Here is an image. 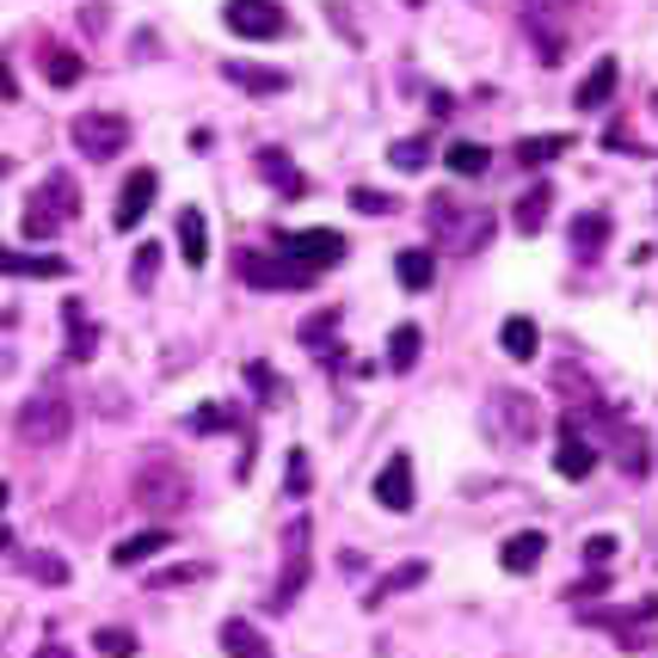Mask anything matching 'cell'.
<instances>
[{
  "label": "cell",
  "instance_id": "cell-1",
  "mask_svg": "<svg viewBox=\"0 0 658 658\" xmlns=\"http://www.w3.org/2000/svg\"><path fill=\"white\" fill-rule=\"evenodd\" d=\"M424 228H431L438 252H455V259H468V252H480L486 240H492V216H486L480 204L450 197V191H438V197L424 204Z\"/></svg>",
  "mask_w": 658,
  "mask_h": 658
},
{
  "label": "cell",
  "instance_id": "cell-2",
  "mask_svg": "<svg viewBox=\"0 0 658 658\" xmlns=\"http://www.w3.org/2000/svg\"><path fill=\"white\" fill-rule=\"evenodd\" d=\"M75 216H80V185H75L68 173H49L44 185L25 197V216H19V228H25V240H56Z\"/></svg>",
  "mask_w": 658,
  "mask_h": 658
},
{
  "label": "cell",
  "instance_id": "cell-3",
  "mask_svg": "<svg viewBox=\"0 0 658 658\" xmlns=\"http://www.w3.org/2000/svg\"><path fill=\"white\" fill-rule=\"evenodd\" d=\"M129 492H136L141 511L173 518V511H185V504H191V474L179 468V462H167V455H141L136 474H129Z\"/></svg>",
  "mask_w": 658,
  "mask_h": 658
},
{
  "label": "cell",
  "instance_id": "cell-4",
  "mask_svg": "<svg viewBox=\"0 0 658 658\" xmlns=\"http://www.w3.org/2000/svg\"><path fill=\"white\" fill-rule=\"evenodd\" d=\"M486 431H492L504 450H523V443H535V431H542V407H535V394H523V388H492V394H486Z\"/></svg>",
  "mask_w": 658,
  "mask_h": 658
},
{
  "label": "cell",
  "instance_id": "cell-5",
  "mask_svg": "<svg viewBox=\"0 0 658 658\" xmlns=\"http://www.w3.org/2000/svg\"><path fill=\"white\" fill-rule=\"evenodd\" d=\"M75 431V407H68V394L44 388L32 394L25 407H19V438L32 443V450H49V443H63Z\"/></svg>",
  "mask_w": 658,
  "mask_h": 658
},
{
  "label": "cell",
  "instance_id": "cell-6",
  "mask_svg": "<svg viewBox=\"0 0 658 658\" xmlns=\"http://www.w3.org/2000/svg\"><path fill=\"white\" fill-rule=\"evenodd\" d=\"M68 136H75V148L87 160H111L129 148V117H117V111H87V117L68 124Z\"/></svg>",
  "mask_w": 658,
  "mask_h": 658
},
{
  "label": "cell",
  "instance_id": "cell-7",
  "mask_svg": "<svg viewBox=\"0 0 658 658\" xmlns=\"http://www.w3.org/2000/svg\"><path fill=\"white\" fill-rule=\"evenodd\" d=\"M308 554H314V523L308 518H296L290 523V535H283V579H277V591H271V610H290L302 597V585H308Z\"/></svg>",
  "mask_w": 658,
  "mask_h": 658
},
{
  "label": "cell",
  "instance_id": "cell-8",
  "mask_svg": "<svg viewBox=\"0 0 658 658\" xmlns=\"http://www.w3.org/2000/svg\"><path fill=\"white\" fill-rule=\"evenodd\" d=\"M277 247H283V259L296 271H308V277H320V271H332L345 259V240L332 235V228H296V235H283Z\"/></svg>",
  "mask_w": 658,
  "mask_h": 658
},
{
  "label": "cell",
  "instance_id": "cell-9",
  "mask_svg": "<svg viewBox=\"0 0 658 658\" xmlns=\"http://www.w3.org/2000/svg\"><path fill=\"white\" fill-rule=\"evenodd\" d=\"M222 25L235 37H252V44H271V37L290 32V19H283L277 0H228L222 7Z\"/></svg>",
  "mask_w": 658,
  "mask_h": 658
},
{
  "label": "cell",
  "instance_id": "cell-10",
  "mask_svg": "<svg viewBox=\"0 0 658 658\" xmlns=\"http://www.w3.org/2000/svg\"><path fill=\"white\" fill-rule=\"evenodd\" d=\"M155 197H160V173L155 167H136V173L124 179V191H117V235H136L141 228V216H148V209H155Z\"/></svg>",
  "mask_w": 658,
  "mask_h": 658
},
{
  "label": "cell",
  "instance_id": "cell-11",
  "mask_svg": "<svg viewBox=\"0 0 658 658\" xmlns=\"http://www.w3.org/2000/svg\"><path fill=\"white\" fill-rule=\"evenodd\" d=\"M412 499H419V486H412V455L394 450L388 462H382V474H376V504H382V511H394V518H407Z\"/></svg>",
  "mask_w": 658,
  "mask_h": 658
},
{
  "label": "cell",
  "instance_id": "cell-12",
  "mask_svg": "<svg viewBox=\"0 0 658 658\" xmlns=\"http://www.w3.org/2000/svg\"><path fill=\"white\" fill-rule=\"evenodd\" d=\"M591 468H597V443H591V438H579V424H572V419H560V450H554V474H560V480H591Z\"/></svg>",
  "mask_w": 658,
  "mask_h": 658
},
{
  "label": "cell",
  "instance_id": "cell-13",
  "mask_svg": "<svg viewBox=\"0 0 658 658\" xmlns=\"http://www.w3.org/2000/svg\"><path fill=\"white\" fill-rule=\"evenodd\" d=\"M240 283H252V290H308V271H290L283 259H265V252H247L240 259Z\"/></svg>",
  "mask_w": 658,
  "mask_h": 658
},
{
  "label": "cell",
  "instance_id": "cell-14",
  "mask_svg": "<svg viewBox=\"0 0 658 658\" xmlns=\"http://www.w3.org/2000/svg\"><path fill=\"white\" fill-rule=\"evenodd\" d=\"M542 554H548V535L542 530H518L499 542V566L511 572V579H530L535 566H542Z\"/></svg>",
  "mask_w": 658,
  "mask_h": 658
},
{
  "label": "cell",
  "instance_id": "cell-15",
  "mask_svg": "<svg viewBox=\"0 0 658 658\" xmlns=\"http://www.w3.org/2000/svg\"><path fill=\"white\" fill-rule=\"evenodd\" d=\"M615 87H622V63H615V56H597L591 75H585L579 93H572V105H579V111H603L615 99Z\"/></svg>",
  "mask_w": 658,
  "mask_h": 658
},
{
  "label": "cell",
  "instance_id": "cell-16",
  "mask_svg": "<svg viewBox=\"0 0 658 658\" xmlns=\"http://www.w3.org/2000/svg\"><path fill=\"white\" fill-rule=\"evenodd\" d=\"M394 277H400V290L424 296V290L438 283V252H431V247H407L400 259H394Z\"/></svg>",
  "mask_w": 658,
  "mask_h": 658
},
{
  "label": "cell",
  "instance_id": "cell-17",
  "mask_svg": "<svg viewBox=\"0 0 658 658\" xmlns=\"http://www.w3.org/2000/svg\"><path fill=\"white\" fill-rule=\"evenodd\" d=\"M548 209H554V185H530L518 204H511V228H518V235H542V228H548Z\"/></svg>",
  "mask_w": 658,
  "mask_h": 658
},
{
  "label": "cell",
  "instance_id": "cell-18",
  "mask_svg": "<svg viewBox=\"0 0 658 658\" xmlns=\"http://www.w3.org/2000/svg\"><path fill=\"white\" fill-rule=\"evenodd\" d=\"M0 271L7 277H68L63 252H0Z\"/></svg>",
  "mask_w": 658,
  "mask_h": 658
},
{
  "label": "cell",
  "instance_id": "cell-19",
  "mask_svg": "<svg viewBox=\"0 0 658 658\" xmlns=\"http://www.w3.org/2000/svg\"><path fill=\"white\" fill-rule=\"evenodd\" d=\"M179 252H185V265H209V222L204 209H179Z\"/></svg>",
  "mask_w": 658,
  "mask_h": 658
},
{
  "label": "cell",
  "instance_id": "cell-20",
  "mask_svg": "<svg viewBox=\"0 0 658 658\" xmlns=\"http://www.w3.org/2000/svg\"><path fill=\"white\" fill-rule=\"evenodd\" d=\"M603 247H610V216H603V209H585V216L572 222V252H579L585 265H591Z\"/></svg>",
  "mask_w": 658,
  "mask_h": 658
},
{
  "label": "cell",
  "instance_id": "cell-21",
  "mask_svg": "<svg viewBox=\"0 0 658 658\" xmlns=\"http://www.w3.org/2000/svg\"><path fill=\"white\" fill-rule=\"evenodd\" d=\"M499 345H504V358L530 363L535 351H542V332H535V320H530V314H511V320L499 327Z\"/></svg>",
  "mask_w": 658,
  "mask_h": 658
},
{
  "label": "cell",
  "instance_id": "cell-22",
  "mask_svg": "<svg viewBox=\"0 0 658 658\" xmlns=\"http://www.w3.org/2000/svg\"><path fill=\"white\" fill-rule=\"evenodd\" d=\"M173 548V530H141V535H124L117 548H111V566H141L148 554Z\"/></svg>",
  "mask_w": 658,
  "mask_h": 658
},
{
  "label": "cell",
  "instance_id": "cell-23",
  "mask_svg": "<svg viewBox=\"0 0 658 658\" xmlns=\"http://www.w3.org/2000/svg\"><path fill=\"white\" fill-rule=\"evenodd\" d=\"M63 320H68V363H87V358L99 351V327L87 320V308H80V302H68Z\"/></svg>",
  "mask_w": 658,
  "mask_h": 658
},
{
  "label": "cell",
  "instance_id": "cell-24",
  "mask_svg": "<svg viewBox=\"0 0 658 658\" xmlns=\"http://www.w3.org/2000/svg\"><path fill=\"white\" fill-rule=\"evenodd\" d=\"M222 653H228V658H271V646H265L259 627L235 615V622H222Z\"/></svg>",
  "mask_w": 658,
  "mask_h": 658
},
{
  "label": "cell",
  "instance_id": "cell-25",
  "mask_svg": "<svg viewBox=\"0 0 658 658\" xmlns=\"http://www.w3.org/2000/svg\"><path fill=\"white\" fill-rule=\"evenodd\" d=\"M566 148H572V136H523L518 148H511V160H518V167H548V160H560Z\"/></svg>",
  "mask_w": 658,
  "mask_h": 658
},
{
  "label": "cell",
  "instance_id": "cell-26",
  "mask_svg": "<svg viewBox=\"0 0 658 658\" xmlns=\"http://www.w3.org/2000/svg\"><path fill=\"white\" fill-rule=\"evenodd\" d=\"M419 351H424V332L412 327V320L388 332V370H394V376H407L412 363H419Z\"/></svg>",
  "mask_w": 658,
  "mask_h": 658
},
{
  "label": "cell",
  "instance_id": "cell-27",
  "mask_svg": "<svg viewBox=\"0 0 658 658\" xmlns=\"http://www.w3.org/2000/svg\"><path fill=\"white\" fill-rule=\"evenodd\" d=\"M443 167L462 173V179H480L486 167H492V148H480V141H450V148H443Z\"/></svg>",
  "mask_w": 658,
  "mask_h": 658
},
{
  "label": "cell",
  "instance_id": "cell-28",
  "mask_svg": "<svg viewBox=\"0 0 658 658\" xmlns=\"http://www.w3.org/2000/svg\"><path fill=\"white\" fill-rule=\"evenodd\" d=\"M228 80H235V87H247V93H259V99H271V93H283V87H290V75H283V68H252V63H235V68H228Z\"/></svg>",
  "mask_w": 658,
  "mask_h": 658
},
{
  "label": "cell",
  "instance_id": "cell-29",
  "mask_svg": "<svg viewBox=\"0 0 658 658\" xmlns=\"http://www.w3.org/2000/svg\"><path fill=\"white\" fill-rule=\"evenodd\" d=\"M80 75H87V63H80L75 49H63V44L44 49V80H49V87H75Z\"/></svg>",
  "mask_w": 658,
  "mask_h": 658
},
{
  "label": "cell",
  "instance_id": "cell-30",
  "mask_svg": "<svg viewBox=\"0 0 658 658\" xmlns=\"http://www.w3.org/2000/svg\"><path fill=\"white\" fill-rule=\"evenodd\" d=\"M259 173H265L277 191H290V197L302 191V173L290 167V155H283V148H259Z\"/></svg>",
  "mask_w": 658,
  "mask_h": 658
},
{
  "label": "cell",
  "instance_id": "cell-31",
  "mask_svg": "<svg viewBox=\"0 0 658 658\" xmlns=\"http://www.w3.org/2000/svg\"><path fill=\"white\" fill-rule=\"evenodd\" d=\"M388 167H400V173H424V167H431V141H424V136H400L388 148Z\"/></svg>",
  "mask_w": 658,
  "mask_h": 658
},
{
  "label": "cell",
  "instance_id": "cell-32",
  "mask_svg": "<svg viewBox=\"0 0 658 658\" xmlns=\"http://www.w3.org/2000/svg\"><path fill=\"white\" fill-rule=\"evenodd\" d=\"M424 572H431V566H424V560H407V566H394L388 579L376 585V603H382V597H394V591H412V585H424Z\"/></svg>",
  "mask_w": 658,
  "mask_h": 658
},
{
  "label": "cell",
  "instance_id": "cell-33",
  "mask_svg": "<svg viewBox=\"0 0 658 658\" xmlns=\"http://www.w3.org/2000/svg\"><path fill=\"white\" fill-rule=\"evenodd\" d=\"M235 412H228V407H216V400H204V407H197V412H191V431H204V438H216V431H235Z\"/></svg>",
  "mask_w": 658,
  "mask_h": 658
},
{
  "label": "cell",
  "instance_id": "cell-34",
  "mask_svg": "<svg viewBox=\"0 0 658 658\" xmlns=\"http://www.w3.org/2000/svg\"><path fill=\"white\" fill-rule=\"evenodd\" d=\"M93 653H105V658H136V634H129V627H99V634H93Z\"/></svg>",
  "mask_w": 658,
  "mask_h": 658
},
{
  "label": "cell",
  "instance_id": "cell-35",
  "mask_svg": "<svg viewBox=\"0 0 658 658\" xmlns=\"http://www.w3.org/2000/svg\"><path fill=\"white\" fill-rule=\"evenodd\" d=\"M155 271H160V247H155V240H141L136 259H129V283H136V290H148V283H155Z\"/></svg>",
  "mask_w": 658,
  "mask_h": 658
},
{
  "label": "cell",
  "instance_id": "cell-36",
  "mask_svg": "<svg viewBox=\"0 0 658 658\" xmlns=\"http://www.w3.org/2000/svg\"><path fill=\"white\" fill-rule=\"evenodd\" d=\"M25 572H32L37 585H68V560H63V554H32Z\"/></svg>",
  "mask_w": 658,
  "mask_h": 658
},
{
  "label": "cell",
  "instance_id": "cell-37",
  "mask_svg": "<svg viewBox=\"0 0 658 658\" xmlns=\"http://www.w3.org/2000/svg\"><path fill=\"white\" fill-rule=\"evenodd\" d=\"M332 332H339V314H314V320H308V327H302V345H308V351H327V339H332Z\"/></svg>",
  "mask_w": 658,
  "mask_h": 658
},
{
  "label": "cell",
  "instance_id": "cell-38",
  "mask_svg": "<svg viewBox=\"0 0 658 658\" xmlns=\"http://www.w3.org/2000/svg\"><path fill=\"white\" fill-rule=\"evenodd\" d=\"M204 572H209V566H167V572H155V579H148V591H173V585H197V579H204Z\"/></svg>",
  "mask_w": 658,
  "mask_h": 658
},
{
  "label": "cell",
  "instance_id": "cell-39",
  "mask_svg": "<svg viewBox=\"0 0 658 658\" xmlns=\"http://www.w3.org/2000/svg\"><path fill=\"white\" fill-rule=\"evenodd\" d=\"M308 486H314V474H308V455H302V450H290V468H283V492H296V499H308Z\"/></svg>",
  "mask_w": 658,
  "mask_h": 658
},
{
  "label": "cell",
  "instance_id": "cell-40",
  "mask_svg": "<svg viewBox=\"0 0 658 658\" xmlns=\"http://www.w3.org/2000/svg\"><path fill=\"white\" fill-rule=\"evenodd\" d=\"M622 474H627V480H646V443H640V431L622 438Z\"/></svg>",
  "mask_w": 658,
  "mask_h": 658
},
{
  "label": "cell",
  "instance_id": "cell-41",
  "mask_svg": "<svg viewBox=\"0 0 658 658\" xmlns=\"http://www.w3.org/2000/svg\"><path fill=\"white\" fill-rule=\"evenodd\" d=\"M351 209H363V216H394V197H382V191L358 185V191H351Z\"/></svg>",
  "mask_w": 658,
  "mask_h": 658
},
{
  "label": "cell",
  "instance_id": "cell-42",
  "mask_svg": "<svg viewBox=\"0 0 658 658\" xmlns=\"http://www.w3.org/2000/svg\"><path fill=\"white\" fill-rule=\"evenodd\" d=\"M610 560H615V535H591V542H585V566H597V572H603Z\"/></svg>",
  "mask_w": 658,
  "mask_h": 658
},
{
  "label": "cell",
  "instance_id": "cell-43",
  "mask_svg": "<svg viewBox=\"0 0 658 658\" xmlns=\"http://www.w3.org/2000/svg\"><path fill=\"white\" fill-rule=\"evenodd\" d=\"M247 382H252V394H259V400H277V376H271L265 363H247Z\"/></svg>",
  "mask_w": 658,
  "mask_h": 658
},
{
  "label": "cell",
  "instance_id": "cell-44",
  "mask_svg": "<svg viewBox=\"0 0 658 658\" xmlns=\"http://www.w3.org/2000/svg\"><path fill=\"white\" fill-rule=\"evenodd\" d=\"M603 591H610V572H591V579H579L566 597H572V603H585V597H603Z\"/></svg>",
  "mask_w": 658,
  "mask_h": 658
},
{
  "label": "cell",
  "instance_id": "cell-45",
  "mask_svg": "<svg viewBox=\"0 0 658 658\" xmlns=\"http://www.w3.org/2000/svg\"><path fill=\"white\" fill-rule=\"evenodd\" d=\"M523 7H530V13H566L572 0H523Z\"/></svg>",
  "mask_w": 658,
  "mask_h": 658
},
{
  "label": "cell",
  "instance_id": "cell-46",
  "mask_svg": "<svg viewBox=\"0 0 658 658\" xmlns=\"http://www.w3.org/2000/svg\"><path fill=\"white\" fill-rule=\"evenodd\" d=\"M37 658H68V646H37Z\"/></svg>",
  "mask_w": 658,
  "mask_h": 658
},
{
  "label": "cell",
  "instance_id": "cell-47",
  "mask_svg": "<svg viewBox=\"0 0 658 658\" xmlns=\"http://www.w3.org/2000/svg\"><path fill=\"white\" fill-rule=\"evenodd\" d=\"M7 548H13V530H7V523H0V554H7Z\"/></svg>",
  "mask_w": 658,
  "mask_h": 658
},
{
  "label": "cell",
  "instance_id": "cell-48",
  "mask_svg": "<svg viewBox=\"0 0 658 658\" xmlns=\"http://www.w3.org/2000/svg\"><path fill=\"white\" fill-rule=\"evenodd\" d=\"M0 511H7V480H0Z\"/></svg>",
  "mask_w": 658,
  "mask_h": 658
},
{
  "label": "cell",
  "instance_id": "cell-49",
  "mask_svg": "<svg viewBox=\"0 0 658 658\" xmlns=\"http://www.w3.org/2000/svg\"><path fill=\"white\" fill-rule=\"evenodd\" d=\"M0 173H7V160H0Z\"/></svg>",
  "mask_w": 658,
  "mask_h": 658
}]
</instances>
